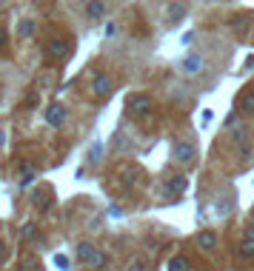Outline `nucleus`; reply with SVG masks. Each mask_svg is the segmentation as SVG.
<instances>
[{"instance_id":"obj_1","label":"nucleus","mask_w":254,"mask_h":271,"mask_svg":"<svg viewBox=\"0 0 254 271\" xmlns=\"http://www.w3.org/2000/svg\"><path fill=\"white\" fill-rule=\"evenodd\" d=\"M77 260L83 265H89V268H103L106 265V254L97 246H92V242H80L77 246Z\"/></svg>"},{"instance_id":"obj_2","label":"nucleus","mask_w":254,"mask_h":271,"mask_svg":"<svg viewBox=\"0 0 254 271\" xmlns=\"http://www.w3.org/2000/svg\"><path fill=\"white\" fill-rule=\"evenodd\" d=\"M89 89H92L95 97H109V94L115 92V80H111V74H106V71H95V74L89 77Z\"/></svg>"},{"instance_id":"obj_3","label":"nucleus","mask_w":254,"mask_h":271,"mask_svg":"<svg viewBox=\"0 0 254 271\" xmlns=\"http://www.w3.org/2000/svg\"><path fill=\"white\" fill-rule=\"evenodd\" d=\"M126 106H129V112L134 114V117L146 120V117H152V109H154V103H152V97H149V94H131Z\"/></svg>"},{"instance_id":"obj_4","label":"nucleus","mask_w":254,"mask_h":271,"mask_svg":"<svg viewBox=\"0 0 254 271\" xmlns=\"http://www.w3.org/2000/svg\"><path fill=\"white\" fill-rule=\"evenodd\" d=\"M46 49H49L51 57H58V60H66V57L74 51V43L69 40V37H51L49 43H46Z\"/></svg>"},{"instance_id":"obj_5","label":"nucleus","mask_w":254,"mask_h":271,"mask_svg":"<svg viewBox=\"0 0 254 271\" xmlns=\"http://www.w3.org/2000/svg\"><path fill=\"white\" fill-rule=\"evenodd\" d=\"M83 14L95 23L103 20V17H106V3H103V0H86V3H83Z\"/></svg>"},{"instance_id":"obj_6","label":"nucleus","mask_w":254,"mask_h":271,"mask_svg":"<svg viewBox=\"0 0 254 271\" xmlns=\"http://www.w3.org/2000/svg\"><path fill=\"white\" fill-rule=\"evenodd\" d=\"M172 151H175V160H177V163H183V166L194 160V146H191V143H186V140L175 143V149H172Z\"/></svg>"},{"instance_id":"obj_7","label":"nucleus","mask_w":254,"mask_h":271,"mask_svg":"<svg viewBox=\"0 0 254 271\" xmlns=\"http://www.w3.org/2000/svg\"><path fill=\"white\" fill-rule=\"evenodd\" d=\"M46 123H49V126H63L66 123V109L60 106V103H51V106L46 109Z\"/></svg>"},{"instance_id":"obj_8","label":"nucleus","mask_w":254,"mask_h":271,"mask_svg":"<svg viewBox=\"0 0 254 271\" xmlns=\"http://www.w3.org/2000/svg\"><path fill=\"white\" fill-rule=\"evenodd\" d=\"M163 185H166L168 194H180L183 188H186V177H183V174H166Z\"/></svg>"},{"instance_id":"obj_9","label":"nucleus","mask_w":254,"mask_h":271,"mask_svg":"<svg viewBox=\"0 0 254 271\" xmlns=\"http://www.w3.org/2000/svg\"><path fill=\"white\" fill-rule=\"evenodd\" d=\"M237 112L240 114H254V92H243L237 97Z\"/></svg>"},{"instance_id":"obj_10","label":"nucleus","mask_w":254,"mask_h":271,"mask_svg":"<svg viewBox=\"0 0 254 271\" xmlns=\"http://www.w3.org/2000/svg\"><path fill=\"white\" fill-rule=\"evenodd\" d=\"M197 246L206 249V251H214L217 249V234H214V231H200V234H197Z\"/></svg>"},{"instance_id":"obj_11","label":"nucleus","mask_w":254,"mask_h":271,"mask_svg":"<svg viewBox=\"0 0 254 271\" xmlns=\"http://www.w3.org/2000/svg\"><path fill=\"white\" fill-rule=\"evenodd\" d=\"M200 69H203V57L200 55H189L183 60V71H186V74H197Z\"/></svg>"},{"instance_id":"obj_12","label":"nucleus","mask_w":254,"mask_h":271,"mask_svg":"<svg viewBox=\"0 0 254 271\" xmlns=\"http://www.w3.org/2000/svg\"><path fill=\"white\" fill-rule=\"evenodd\" d=\"M232 29L237 32V35H246L248 29H251V17H248V14H237V17L232 20Z\"/></svg>"},{"instance_id":"obj_13","label":"nucleus","mask_w":254,"mask_h":271,"mask_svg":"<svg viewBox=\"0 0 254 271\" xmlns=\"http://www.w3.org/2000/svg\"><path fill=\"white\" fill-rule=\"evenodd\" d=\"M183 17H186V6H180V3H172V6H168V20L177 23V20H183Z\"/></svg>"},{"instance_id":"obj_14","label":"nucleus","mask_w":254,"mask_h":271,"mask_svg":"<svg viewBox=\"0 0 254 271\" xmlns=\"http://www.w3.org/2000/svg\"><path fill=\"white\" fill-rule=\"evenodd\" d=\"M168 271H189V260L186 257H172L168 260Z\"/></svg>"},{"instance_id":"obj_15","label":"nucleus","mask_w":254,"mask_h":271,"mask_svg":"<svg viewBox=\"0 0 254 271\" xmlns=\"http://www.w3.org/2000/svg\"><path fill=\"white\" fill-rule=\"evenodd\" d=\"M232 143H240V146L246 143V126H234L232 128Z\"/></svg>"},{"instance_id":"obj_16","label":"nucleus","mask_w":254,"mask_h":271,"mask_svg":"<svg viewBox=\"0 0 254 271\" xmlns=\"http://www.w3.org/2000/svg\"><path fill=\"white\" fill-rule=\"evenodd\" d=\"M17 32H20V37H32V35H35V23H32V20H23L20 26H17Z\"/></svg>"},{"instance_id":"obj_17","label":"nucleus","mask_w":254,"mask_h":271,"mask_svg":"<svg viewBox=\"0 0 254 271\" xmlns=\"http://www.w3.org/2000/svg\"><path fill=\"white\" fill-rule=\"evenodd\" d=\"M240 257H254V242L246 240V237H243V242H240Z\"/></svg>"},{"instance_id":"obj_18","label":"nucleus","mask_w":254,"mask_h":271,"mask_svg":"<svg viewBox=\"0 0 254 271\" xmlns=\"http://www.w3.org/2000/svg\"><path fill=\"white\" fill-rule=\"evenodd\" d=\"M251 154H254L251 143H243V146H240V160H243V163H246V160H251Z\"/></svg>"},{"instance_id":"obj_19","label":"nucleus","mask_w":254,"mask_h":271,"mask_svg":"<svg viewBox=\"0 0 254 271\" xmlns=\"http://www.w3.org/2000/svg\"><path fill=\"white\" fill-rule=\"evenodd\" d=\"M54 265H58V268H63V271H69V257L54 254Z\"/></svg>"},{"instance_id":"obj_20","label":"nucleus","mask_w":254,"mask_h":271,"mask_svg":"<svg viewBox=\"0 0 254 271\" xmlns=\"http://www.w3.org/2000/svg\"><path fill=\"white\" fill-rule=\"evenodd\" d=\"M32 180H35V174H32V171H23V174H20V185H29Z\"/></svg>"},{"instance_id":"obj_21","label":"nucleus","mask_w":254,"mask_h":271,"mask_svg":"<svg viewBox=\"0 0 254 271\" xmlns=\"http://www.w3.org/2000/svg\"><path fill=\"white\" fill-rule=\"evenodd\" d=\"M246 240H251V242H254V223L246 228Z\"/></svg>"},{"instance_id":"obj_22","label":"nucleus","mask_w":254,"mask_h":271,"mask_svg":"<svg viewBox=\"0 0 254 271\" xmlns=\"http://www.w3.org/2000/svg\"><path fill=\"white\" fill-rule=\"evenodd\" d=\"M6 49V32H3V29H0V51Z\"/></svg>"},{"instance_id":"obj_23","label":"nucleus","mask_w":254,"mask_h":271,"mask_svg":"<svg viewBox=\"0 0 254 271\" xmlns=\"http://www.w3.org/2000/svg\"><path fill=\"white\" fill-rule=\"evenodd\" d=\"M26 106H37V94H29V97H26Z\"/></svg>"},{"instance_id":"obj_24","label":"nucleus","mask_w":254,"mask_h":271,"mask_svg":"<svg viewBox=\"0 0 254 271\" xmlns=\"http://www.w3.org/2000/svg\"><path fill=\"white\" fill-rule=\"evenodd\" d=\"M3 257H6V242L0 240V263H3Z\"/></svg>"},{"instance_id":"obj_25","label":"nucleus","mask_w":254,"mask_h":271,"mask_svg":"<svg viewBox=\"0 0 254 271\" xmlns=\"http://www.w3.org/2000/svg\"><path fill=\"white\" fill-rule=\"evenodd\" d=\"M3 140H6V134H3V131H0V143H3Z\"/></svg>"}]
</instances>
